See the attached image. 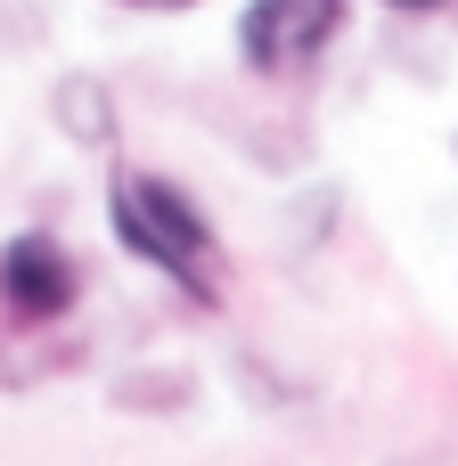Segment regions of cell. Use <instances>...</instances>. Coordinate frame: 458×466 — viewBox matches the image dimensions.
Listing matches in <instances>:
<instances>
[{"mask_svg": "<svg viewBox=\"0 0 458 466\" xmlns=\"http://www.w3.org/2000/svg\"><path fill=\"white\" fill-rule=\"evenodd\" d=\"M107 221H115V246L139 254L148 270H164L180 295L197 303H221V238L213 221L197 213L188 188H172L164 172H115L107 180Z\"/></svg>", "mask_w": 458, "mask_h": 466, "instance_id": "cell-1", "label": "cell"}, {"mask_svg": "<svg viewBox=\"0 0 458 466\" xmlns=\"http://www.w3.org/2000/svg\"><path fill=\"white\" fill-rule=\"evenodd\" d=\"M336 33H344V0H246V16H238V57H246V74L287 82V74H303Z\"/></svg>", "mask_w": 458, "mask_h": 466, "instance_id": "cell-2", "label": "cell"}, {"mask_svg": "<svg viewBox=\"0 0 458 466\" xmlns=\"http://www.w3.org/2000/svg\"><path fill=\"white\" fill-rule=\"evenodd\" d=\"M74 295H82V270H74V254H66L49 229H25V238H8V246H0V303H8L25 328L66 319V311H74Z\"/></svg>", "mask_w": 458, "mask_h": 466, "instance_id": "cell-3", "label": "cell"}, {"mask_svg": "<svg viewBox=\"0 0 458 466\" xmlns=\"http://www.w3.org/2000/svg\"><path fill=\"white\" fill-rule=\"evenodd\" d=\"M57 123H66L82 147H107V139H115V98H107V82H98V74H66V82H57Z\"/></svg>", "mask_w": 458, "mask_h": 466, "instance_id": "cell-4", "label": "cell"}, {"mask_svg": "<svg viewBox=\"0 0 458 466\" xmlns=\"http://www.w3.org/2000/svg\"><path fill=\"white\" fill-rule=\"evenodd\" d=\"M385 8H393V16H434L443 0H385Z\"/></svg>", "mask_w": 458, "mask_h": 466, "instance_id": "cell-5", "label": "cell"}, {"mask_svg": "<svg viewBox=\"0 0 458 466\" xmlns=\"http://www.w3.org/2000/svg\"><path fill=\"white\" fill-rule=\"evenodd\" d=\"M123 8H148V16H172V8H197V0H123Z\"/></svg>", "mask_w": 458, "mask_h": 466, "instance_id": "cell-6", "label": "cell"}, {"mask_svg": "<svg viewBox=\"0 0 458 466\" xmlns=\"http://www.w3.org/2000/svg\"><path fill=\"white\" fill-rule=\"evenodd\" d=\"M451 147H458V139H451Z\"/></svg>", "mask_w": 458, "mask_h": 466, "instance_id": "cell-7", "label": "cell"}]
</instances>
